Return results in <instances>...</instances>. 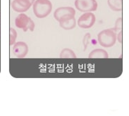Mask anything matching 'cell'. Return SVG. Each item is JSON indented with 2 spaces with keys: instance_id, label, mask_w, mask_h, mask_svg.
<instances>
[{
  "instance_id": "6da1fadb",
  "label": "cell",
  "mask_w": 129,
  "mask_h": 116,
  "mask_svg": "<svg viewBox=\"0 0 129 116\" xmlns=\"http://www.w3.org/2000/svg\"><path fill=\"white\" fill-rule=\"evenodd\" d=\"M53 6L50 0H36L33 4V11L38 18H44L51 12Z\"/></svg>"
},
{
  "instance_id": "7a4b0ae2",
  "label": "cell",
  "mask_w": 129,
  "mask_h": 116,
  "mask_svg": "<svg viewBox=\"0 0 129 116\" xmlns=\"http://www.w3.org/2000/svg\"><path fill=\"white\" fill-rule=\"evenodd\" d=\"M116 32L113 29L104 30L98 35V42L103 47L110 48L115 44L116 42Z\"/></svg>"
},
{
  "instance_id": "3957f363",
  "label": "cell",
  "mask_w": 129,
  "mask_h": 116,
  "mask_svg": "<svg viewBox=\"0 0 129 116\" xmlns=\"http://www.w3.org/2000/svg\"><path fill=\"white\" fill-rule=\"evenodd\" d=\"M15 24L17 28L23 29L24 32L27 31L28 30L33 32L35 27L34 21L25 13H20L16 17Z\"/></svg>"
},
{
  "instance_id": "277c9868",
  "label": "cell",
  "mask_w": 129,
  "mask_h": 116,
  "mask_svg": "<svg viewBox=\"0 0 129 116\" xmlns=\"http://www.w3.org/2000/svg\"><path fill=\"white\" fill-rule=\"evenodd\" d=\"M74 6L78 11L87 13L96 11L98 2L96 0H75Z\"/></svg>"
},
{
  "instance_id": "5b68a950",
  "label": "cell",
  "mask_w": 129,
  "mask_h": 116,
  "mask_svg": "<svg viewBox=\"0 0 129 116\" xmlns=\"http://www.w3.org/2000/svg\"><path fill=\"white\" fill-rule=\"evenodd\" d=\"M75 9L70 7H59L54 11V18L58 22L62 20L67 19L69 18H72L75 16Z\"/></svg>"
},
{
  "instance_id": "8992f818",
  "label": "cell",
  "mask_w": 129,
  "mask_h": 116,
  "mask_svg": "<svg viewBox=\"0 0 129 116\" xmlns=\"http://www.w3.org/2000/svg\"><path fill=\"white\" fill-rule=\"evenodd\" d=\"M95 16L92 12L84 13L79 17L77 20V24L79 28L83 29H89L94 26L95 23Z\"/></svg>"
},
{
  "instance_id": "52a82bcc",
  "label": "cell",
  "mask_w": 129,
  "mask_h": 116,
  "mask_svg": "<svg viewBox=\"0 0 129 116\" xmlns=\"http://www.w3.org/2000/svg\"><path fill=\"white\" fill-rule=\"evenodd\" d=\"M13 53L17 58H23L28 53V47L25 42H18L14 44L13 47Z\"/></svg>"
},
{
  "instance_id": "ba28073f",
  "label": "cell",
  "mask_w": 129,
  "mask_h": 116,
  "mask_svg": "<svg viewBox=\"0 0 129 116\" xmlns=\"http://www.w3.org/2000/svg\"><path fill=\"white\" fill-rule=\"evenodd\" d=\"M32 4L27 0H13L11 2V7L15 11L23 13L29 9Z\"/></svg>"
},
{
  "instance_id": "9c48e42d",
  "label": "cell",
  "mask_w": 129,
  "mask_h": 116,
  "mask_svg": "<svg viewBox=\"0 0 129 116\" xmlns=\"http://www.w3.org/2000/svg\"><path fill=\"white\" fill-rule=\"evenodd\" d=\"M59 23H60V26L62 28L65 30H70L74 29L77 25L76 19L74 17L62 20L61 21H60Z\"/></svg>"
},
{
  "instance_id": "30bf717a",
  "label": "cell",
  "mask_w": 129,
  "mask_h": 116,
  "mask_svg": "<svg viewBox=\"0 0 129 116\" xmlns=\"http://www.w3.org/2000/svg\"><path fill=\"white\" fill-rule=\"evenodd\" d=\"M89 58H108V53L103 49H96L90 52L88 55Z\"/></svg>"
},
{
  "instance_id": "8fae6325",
  "label": "cell",
  "mask_w": 129,
  "mask_h": 116,
  "mask_svg": "<svg viewBox=\"0 0 129 116\" xmlns=\"http://www.w3.org/2000/svg\"><path fill=\"white\" fill-rule=\"evenodd\" d=\"M108 6L114 11H122L123 0H107Z\"/></svg>"
},
{
  "instance_id": "7c38bea8",
  "label": "cell",
  "mask_w": 129,
  "mask_h": 116,
  "mask_svg": "<svg viewBox=\"0 0 129 116\" xmlns=\"http://www.w3.org/2000/svg\"><path fill=\"white\" fill-rule=\"evenodd\" d=\"M61 58H77V56L72 49L68 48L63 49L60 54Z\"/></svg>"
},
{
  "instance_id": "4fadbf2b",
  "label": "cell",
  "mask_w": 129,
  "mask_h": 116,
  "mask_svg": "<svg viewBox=\"0 0 129 116\" xmlns=\"http://www.w3.org/2000/svg\"><path fill=\"white\" fill-rule=\"evenodd\" d=\"M17 38V32L13 28H10L9 29V44L10 45H13L16 42Z\"/></svg>"
},
{
  "instance_id": "5bb4252c",
  "label": "cell",
  "mask_w": 129,
  "mask_h": 116,
  "mask_svg": "<svg viewBox=\"0 0 129 116\" xmlns=\"http://www.w3.org/2000/svg\"><path fill=\"white\" fill-rule=\"evenodd\" d=\"M122 29V18H119L116 20V23H115V27L114 28H113V30L115 31V32L117 31H121Z\"/></svg>"
},
{
  "instance_id": "9a60e30c",
  "label": "cell",
  "mask_w": 129,
  "mask_h": 116,
  "mask_svg": "<svg viewBox=\"0 0 129 116\" xmlns=\"http://www.w3.org/2000/svg\"><path fill=\"white\" fill-rule=\"evenodd\" d=\"M90 38V33H86V35L84 36V39H83V44L84 46V50H86V49L88 47V44L89 43V40Z\"/></svg>"
},
{
  "instance_id": "2e32d148",
  "label": "cell",
  "mask_w": 129,
  "mask_h": 116,
  "mask_svg": "<svg viewBox=\"0 0 129 116\" xmlns=\"http://www.w3.org/2000/svg\"><path fill=\"white\" fill-rule=\"evenodd\" d=\"M118 41L120 42V43H122V31L121 30L119 32V34H118Z\"/></svg>"
},
{
  "instance_id": "e0dca14e",
  "label": "cell",
  "mask_w": 129,
  "mask_h": 116,
  "mask_svg": "<svg viewBox=\"0 0 129 116\" xmlns=\"http://www.w3.org/2000/svg\"><path fill=\"white\" fill-rule=\"evenodd\" d=\"M27 1H28V2H29L30 3L32 4V5H33V4L35 3V0H27Z\"/></svg>"
},
{
  "instance_id": "ac0fdd59",
  "label": "cell",
  "mask_w": 129,
  "mask_h": 116,
  "mask_svg": "<svg viewBox=\"0 0 129 116\" xmlns=\"http://www.w3.org/2000/svg\"><path fill=\"white\" fill-rule=\"evenodd\" d=\"M0 35H1V29H0Z\"/></svg>"
},
{
  "instance_id": "d6986e66",
  "label": "cell",
  "mask_w": 129,
  "mask_h": 116,
  "mask_svg": "<svg viewBox=\"0 0 129 116\" xmlns=\"http://www.w3.org/2000/svg\"><path fill=\"white\" fill-rule=\"evenodd\" d=\"M0 15H1V13H0Z\"/></svg>"
}]
</instances>
